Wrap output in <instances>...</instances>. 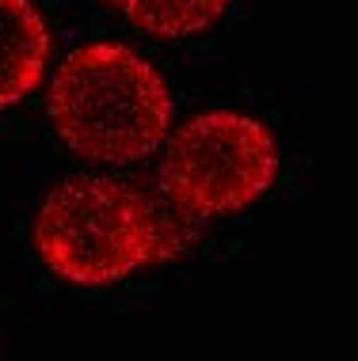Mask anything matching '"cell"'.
<instances>
[{
    "label": "cell",
    "mask_w": 358,
    "mask_h": 361,
    "mask_svg": "<svg viewBox=\"0 0 358 361\" xmlns=\"http://www.w3.org/2000/svg\"><path fill=\"white\" fill-rule=\"evenodd\" d=\"M202 217L160 187L141 190L103 175H69L35 213V251L73 286H111L133 270L187 255Z\"/></svg>",
    "instance_id": "cell-1"
},
{
    "label": "cell",
    "mask_w": 358,
    "mask_h": 361,
    "mask_svg": "<svg viewBox=\"0 0 358 361\" xmlns=\"http://www.w3.org/2000/svg\"><path fill=\"white\" fill-rule=\"evenodd\" d=\"M278 179V145L263 122L237 111H202L172 133L160 190L210 221L248 209Z\"/></svg>",
    "instance_id": "cell-3"
},
{
    "label": "cell",
    "mask_w": 358,
    "mask_h": 361,
    "mask_svg": "<svg viewBox=\"0 0 358 361\" xmlns=\"http://www.w3.org/2000/svg\"><path fill=\"white\" fill-rule=\"evenodd\" d=\"M103 4L119 12L133 31L160 42H179L210 31L233 0H103Z\"/></svg>",
    "instance_id": "cell-5"
},
{
    "label": "cell",
    "mask_w": 358,
    "mask_h": 361,
    "mask_svg": "<svg viewBox=\"0 0 358 361\" xmlns=\"http://www.w3.org/2000/svg\"><path fill=\"white\" fill-rule=\"evenodd\" d=\"M50 61V27L31 0H0V111L38 92Z\"/></svg>",
    "instance_id": "cell-4"
},
{
    "label": "cell",
    "mask_w": 358,
    "mask_h": 361,
    "mask_svg": "<svg viewBox=\"0 0 358 361\" xmlns=\"http://www.w3.org/2000/svg\"><path fill=\"white\" fill-rule=\"evenodd\" d=\"M50 122L88 164H133L157 152L172 126L164 76L122 42H84L50 84Z\"/></svg>",
    "instance_id": "cell-2"
}]
</instances>
